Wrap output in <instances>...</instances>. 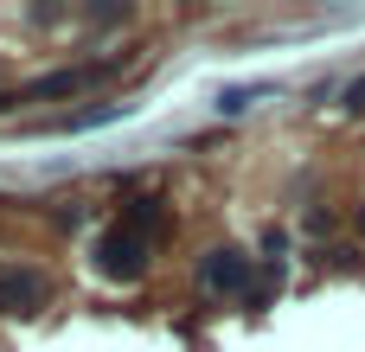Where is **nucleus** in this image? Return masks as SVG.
<instances>
[{
    "label": "nucleus",
    "instance_id": "nucleus-1",
    "mask_svg": "<svg viewBox=\"0 0 365 352\" xmlns=\"http://www.w3.org/2000/svg\"><path fill=\"white\" fill-rule=\"evenodd\" d=\"M148 257H154V237H141L135 224H109L103 237H96V250H90V263H96V276H109V282H141L148 276Z\"/></svg>",
    "mask_w": 365,
    "mask_h": 352
},
{
    "label": "nucleus",
    "instance_id": "nucleus-2",
    "mask_svg": "<svg viewBox=\"0 0 365 352\" xmlns=\"http://www.w3.org/2000/svg\"><path fill=\"white\" fill-rule=\"evenodd\" d=\"M45 295H51L45 269H32V263H6V269H0V314L26 321V314L45 308Z\"/></svg>",
    "mask_w": 365,
    "mask_h": 352
},
{
    "label": "nucleus",
    "instance_id": "nucleus-3",
    "mask_svg": "<svg viewBox=\"0 0 365 352\" xmlns=\"http://www.w3.org/2000/svg\"><path fill=\"white\" fill-rule=\"evenodd\" d=\"M199 289H212V295H250V257H237V250H212V257H199Z\"/></svg>",
    "mask_w": 365,
    "mask_h": 352
},
{
    "label": "nucleus",
    "instance_id": "nucleus-4",
    "mask_svg": "<svg viewBox=\"0 0 365 352\" xmlns=\"http://www.w3.org/2000/svg\"><path fill=\"white\" fill-rule=\"evenodd\" d=\"M83 83H96V64H77V71H58V77H38L26 96H64V90H83Z\"/></svg>",
    "mask_w": 365,
    "mask_h": 352
}]
</instances>
